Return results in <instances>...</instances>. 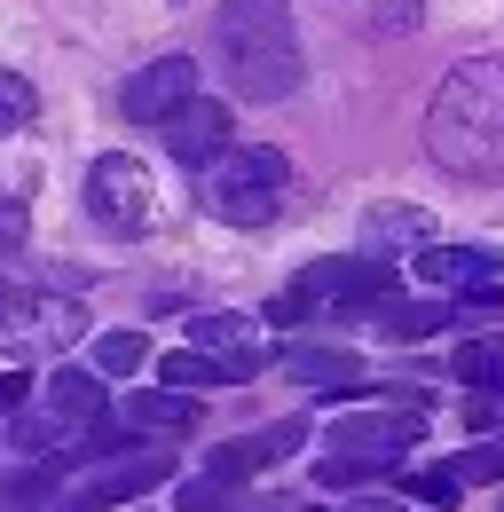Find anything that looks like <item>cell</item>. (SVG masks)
<instances>
[{
	"mask_svg": "<svg viewBox=\"0 0 504 512\" xmlns=\"http://www.w3.org/2000/svg\"><path fill=\"white\" fill-rule=\"evenodd\" d=\"M182 512H229V481H221V473H197V481H182Z\"/></svg>",
	"mask_w": 504,
	"mask_h": 512,
	"instance_id": "603a6c76",
	"label": "cell"
},
{
	"mask_svg": "<svg viewBox=\"0 0 504 512\" xmlns=\"http://www.w3.org/2000/svg\"><path fill=\"white\" fill-rule=\"evenodd\" d=\"M402 489H410L418 505H449V497H457V473H449V465H441V473H410Z\"/></svg>",
	"mask_w": 504,
	"mask_h": 512,
	"instance_id": "cb8c5ba5",
	"label": "cell"
},
{
	"mask_svg": "<svg viewBox=\"0 0 504 512\" xmlns=\"http://www.w3.org/2000/svg\"><path fill=\"white\" fill-rule=\"evenodd\" d=\"M371 323L386 339H434V331H449V323H465V316L441 292V300H386V308H371Z\"/></svg>",
	"mask_w": 504,
	"mask_h": 512,
	"instance_id": "9a60e30c",
	"label": "cell"
},
{
	"mask_svg": "<svg viewBox=\"0 0 504 512\" xmlns=\"http://www.w3.org/2000/svg\"><path fill=\"white\" fill-rule=\"evenodd\" d=\"M189 95H197V64L189 56H158V64H142L126 79V119L134 127H166Z\"/></svg>",
	"mask_w": 504,
	"mask_h": 512,
	"instance_id": "ba28073f",
	"label": "cell"
},
{
	"mask_svg": "<svg viewBox=\"0 0 504 512\" xmlns=\"http://www.w3.org/2000/svg\"><path fill=\"white\" fill-rule=\"evenodd\" d=\"M229 512H237V505H229ZM252 512H260V505H252Z\"/></svg>",
	"mask_w": 504,
	"mask_h": 512,
	"instance_id": "4dcf8cb0",
	"label": "cell"
},
{
	"mask_svg": "<svg viewBox=\"0 0 504 512\" xmlns=\"http://www.w3.org/2000/svg\"><path fill=\"white\" fill-rule=\"evenodd\" d=\"M8 442L24 457H56L71 442V418H56V410H8Z\"/></svg>",
	"mask_w": 504,
	"mask_h": 512,
	"instance_id": "ac0fdd59",
	"label": "cell"
},
{
	"mask_svg": "<svg viewBox=\"0 0 504 512\" xmlns=\"http://www.w3.org/2000/svg\"><path fill=\"white\" fill-rule=\"evenodd\" d=\"M166 473H174V457H166V449H111V465L79 489V505H126V497L158 489Z\"/></svg>",
	"mask_w": 504,
	"mask_h": 512,
	"instance_id": "30bf717a",
	"label": "cell"
},
{
	"mask_svg": "<svg viewBox=\"0 0 504 512\" xmlns=\"http://www.w3.org/2000/svg\"><path fill=\"white\" fill-rule=\"evenodd\" d=\"M119 426H134V434H189L197 426V394H182V386H142V394H126Z\"/></svg>",
	"mask_w": 504,
	"mask_h": 512,
	"instance_id": "7c38bea8",
	"label": "cell"
},
{
	"mask_svg": "<svg viewBox=\"0 0 504 512\" xmlns=\"http://www.w3.org/2000/svg\"><path fill=\"white\" fill-rule=\"evenodd\" d=\"M16 237H24V205H16V197H0V245H16Z\"/></svg>",
	"mask_w": 504,
	"mask_h": 512,
	"instance_id": "484cf974",
	"label": "cell"
},
{
	"mask_svg": "<svg viewBox=\"0 0 504 512\" xmlns=\"http://www.w3.org/2000/svg\"><path fill=\"white\" fill-rule=\"evenodd\" d=\"M449 473H457V489H465V481H504V442H481V449H465V457H457Z\"/></svg>",
	"mask_w": 504,
	"mask_h": 512,
	"instance_id": "7402d4cb",
	"label": "cell"
},
{
	"mask_svg": "<svg viewBox=\"0 0 504 512\" xmlns=\"http://www.w3.org/2000/svg\"><path fill=\"white\" fill-rule=\"evenodd\" d=\"M339 512H402V505H339Z\"/></svg>",
	"mask_w": 504,
	"mask_h": 512,
	"instance_id": "83f0119b",
	"label": "cell"
},
{
	"mask_svg": "<svg viewBox=\"0 0 504 512\" xmlns=\"http://www.w3.org/2000/svg\"><path fill=\"white\" fill-rule=\"evenodd\" d=\"M48 410L71 418V426L103 418V379H95V371H56V379H48Z\"/></svg>",
	"mask_w": 504,
	"mask_h": 512,
	"instance_id": "e0dca14e",
	"label": "cell"
},
{
	"mask_svg": "<svg viewBox=\"0 0 504 512\" xmlns=\"http://www.w3.org/2000/svg\"><path fill=\"white\" fill-rule=\"evenodd\" d=\"M371 32H418V0H386L371 16Z\"/></svg>",
	"mask_w": 504,
	"mask_h": 512,
	"instance_id": "d4e9b609",
	"label": "cell"
},
{
	"mask_svg": "<svg viewBox=\"0 0 504 512\" xmlns=\"http://www.w3.org/2000/svg\"><path fill=\"white\" fill-rule=\"evenodd\" d=\"M142 363H150V339H142V331H103V339H95V371H103V379H134Z\"/></svg>",
	"mask_w": 504,
	"mask_h": 512,
	"instance_id": "d6986e66",
	"label": "cell"
},
{
	"mask_svg": "<svg viewBox=\"0 0 504 512\" xmlns=\"http://www.w3.org/2000/svg\"><path fill=\"white\" fill-rule=\"evenodd\" d=\"M418 442V410H363V418H339L331 426V457L315 465V481L323 489H355V481H371L386 465H402Z\"/></svg>",
	"mask_w": 504,
	"mask_h": 512,
	"instance_id": "277c9868",
	"label": "cell"
},
{
	"mask_svg": "<svg viewBox=\"0 0 504 512\" xmlns=\"http://www.w3.org/2000/svg\"><path fill=\"white\" fill-rule=\"evenodd\" d=\"M32 119H40V95H32V79H24V71H0V142H8L16 127H32Z\"/></svg>",
	"mask_w": 504,
	"mask_h": 512,
	"instance_id": "ffe728a7",
	"label": "cell"
},
{
	"mask_svg": "<svg viewBox=\"0 0 504 512\" xmlns=\"http://www.w3.org/2000/svg\"><path fill=\"white\" fill-rule=\"evenodd\" d=\"M308 512H339V505H308Z\"/></svg>",
	"mask_w": 504,
	"mask_h": 512,
	"instance_id": "f546056e",
	"label": "cell"
},
{
	"mask_svg": "<svg viewBox=\"0 0 504 512\" xmlns=\"http://www.w3.org/2000/svg\"><path fill=\"white\" fill-rule=\"evenodd\" d=\"M457 379L497 386V379H504V347H497V339H473V347H457Z\"/></svg>",
	"mask_w": 504,
	"mask_h": 512,
	"instance_id": "44dd1931",
	"label": "cell"
},
{
	"mask_svg": "<svg viewBox=\"0 0 504 512\" xmlns=\"http://www.w3.org/2000/svg\"><path fill=\"white\" fill-rule=\"evenodd\" d=\"M63 512H95V505H79V497H71V505H63Z\"/></svg>",
	"mask_w": 504,
	"mask_h": 512,
	"instance_id": "f1b7e54d",
	"label": "cell"
},
{
	"mask_svg": "<svg viewBox=\"0 0 504 512\" xmlns=\"http://www.w3.org/2000/svg\"><path fill=\"white\" fill-rule=\"evenodd\" d=\"M213 48L229 87L252 103H284L300 87V40H292V8L284 0H221L213 8Z\"/></svg>",
	"mask_w": 504,
	"mask_h": 512,
	"instance_id": "7a4b0ae2",
	"label": "cell"
},
{
	"mask_svg": "<svg viewBox=\"0 0 504 512\" xmlns=\"http://www.w3.org/2000/svg\"><path fill=\"white\" fill-rule=\"evenodd\" d=\"M284 371H292V379H308L315 394H363V363H355L347 347H292V355H284Z\"/></svg>",
	"mask_w": 504,
	"mask_h": 512,
	"instance_id": "5bb4252c",
	"label": "cell"
},
{
	"mask_svg": "<svg viewBox=\"0 0 504 512\" xmlns=\"http://www.w3.org/2000/svg\"><path fill=\"white\" fill-rule=\"evenodd\" d=\"M158 379L182 386V394H205V386H237V371H229L221 355H205V347H174V355L158 363Z\"/></svg>",
	"mask_w": 504,
	"mask_h": 512,
	"instance_id": "2e32d148",
	"label": "cell"
},
{
	"mask_svg": "<svg viewBox=\"0 0 504 512\" xmlns=\"http://www.w3.org/2000/svg\"><path fill=\"white\" fill-rule=\"evenodd\" d=\"M87 213H95L103 229L134 237V229L150 221V174H142V158H126V150H103V158L87 166Z\"/></svg>",
	"mask_w": 504,
	"mask_h": 512,
	"instance_id": "8992f818",
	"label": "cell"
},
{
	"mask_svg": "<svg viewBox=\"0 0 504 512\" xmlns=\"http://www.w3.org/2000/svg\"><path fill=\"white\" fill-rule=\"evenodd\" d=\"M418 276L434 284V292H457V300H497L504 292V260L481 253V245H418Z\"/></svg>",
	"mask_w": 504,
	"mask_h": 512,
	"instance_id": "52a82bcc",
	"label": "cell"
},
{
	"mask_svg": "<svg viewBox=\"0 0 504 512\" xmlns=\"http://www.w3.org/2000/svg\"><path fill=\"white\" fill-rule=\"evenodd\" d=\"M418 245H434V221L418 205H371L363 213V253L394 260V253H418Z\"/></svg>",
	"mask_w": 504,
	"mask_h": 512,
	"instance_id": "4fadbf2b",
	"label": "cell"
},
{
	"mask_svg": "<svg viewBox=\"0 0 504 512\" xmlns=\"http://www.w3.org/2000/svg\"><path fill=\"white\" fill-rule=\"evenodd\" d=\"M0 410H24V371H0Z\"/></svg>",
	"mask_w": 504,
	"mask_h": 512,
	"instance_id": "4316f807",
	"label": "cell"
},
{
	"mask_svg": "<svg viewBox=\"0 0 504 512\" xmlns=\"http://www.w3.org/2000/svg\"><path fill=\"white\" fill-rule=\"evenodd\" d=\"M300 449V418H284V426H268V434H245V442L213 449L205 457V473H221V481H245V473H260V465H284Z\"/></svg>",
	"mask_w": 504,
	"mask_h": 512,
	"instance_id": "8fae6325",
	"label": "cell"
},
{
	"mask_svg": "<svg viewBox=\"0 0 504 512\" xmlns=\"http://www.w3.org/2000/svg\"><path fill=\"white\" fill-rule=\"evenodd\" d=\"M426 150L465 182L504 174V56H473L441 79L426 111Z\"/></svg>",
	"mask_w": 504,
	"mask_h": 512,
	"instance_id": "6da1fadb",
	"label": "cell"
},
{
	"mask_svg": "<svg viewBox=\"0 0 504 512\" xmlns=\"http://www.w3.org/2000/svg\"><path fill=\"white\" fill-rule=\"evenodd\" d=\"M284 190H292V166H284V150H221L213 166H205V213L213 221H229V229H268L276 213H284Z\"/></svg>",
	"mask_w": 504,
	"mask_h": 512,
	"instance_id": "3957f363",
	"label": "cell"
},
{
	"mask_svg": "<svg viewBox=\"0 0 504 512\" xmlns=\"http://www.w3.org/2000/svg\"><path fill=\"white\" fill-rule=\"evenodd\" d=\"M237 142V127H229V111L221 103H205V95H189L182 111L166 119V150L182 158V166H213L221 150Z\"/></svg>",
	"mask_w": 504,
	"mask_h": 512,
	"instance_id": "9c48e42d",
	"label": "cell"
},
{
	"mask_svg": "<svg viewBox=\"0 0 504 512\" xmlns=\"http://www.w3.org/2000/svg\"><path fill=\"white\" fill-rule=\"evenodd\" d=\"M63 339H79V308L32 292L24 276L0 268V347H8V355H48V347H63Z\"/></svg>",
	"mask_w": 504,
	"mask_h": 512,
	"instance_id": "5b68a950",
	"label": "cell"
}]
</instances>
